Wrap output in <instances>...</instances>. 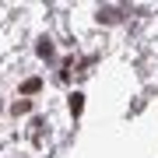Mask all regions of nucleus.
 <instances>
[{
    "label": "nucleus",
    "instance_id": "f257e3e1",
    "mask_svg": "<svg viewBox=\"0 0 158 158\" xmlns=\"http://www.w3.org/2000/svg\"><path fill=\"white\" fill-rule=\"evenodd\" d=\"M81 109H85V95H81V91H74V95H70V113L81 116Z\"/></svg>",
    "mask_w": 158,
    "mask_h": 158
},
{
    "label": "nucleus",
    "instance_id": "f03ea898",
    "mask_svg": "<svg viewBox=\"0 0 158 158\" xmlns=\"http://www.w3.org/2000/svg\"><path fill=\"white\" fill-rule=\"evenodd\" d=\"M39 88H42V81H39V77H28V81L21 85V95H35Z\"/></svg>",
    "mask_w": 158,
    "mask_h": 158
},
{
    "label": "nucleus",
    "instance_id": "7ed1b4c3",
    "mask_svg": "<svg viewBox=\"0 0 158 158\" xmlns=\"http://www.w3.org/2000/svg\"><path fill=\"white\" fill-rule=\"evenodd\" d=\"M11 109H14V116H25V113H32V102H28V98H18Z\"/></svg>",
    "mask_w": 158,
    "mask_h": 158
},
{
    "label": "nucleus",
    "instance_id": "20e7f679",
    "mask_svg": "<svg viewBox=\"0 0 158 158\" xmlns=\"http://www.w3.org/2000/svg\"><path fill=\"white\" fill-rule=\"evenodd\" d=\"M39 56H46V60L53 56V46H49V39H42V42H39Z\"/></svg>",
    "mask_w": 158,
    "mask_h": 158
}]
</instances>
